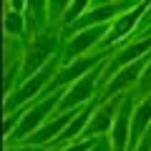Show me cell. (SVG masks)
Masks as SVG:
<instances>
[{"label": "cell", "mask_w": 151, "mask_h": 151, "mask_svg": "<svg viewBox=\"0 0 151 151\" xmlns=\"http://www.w3.org/2000/svg\"><path fill=\"white\" fill-rule=\"evenodd\" d=\"M106 33H108V23L91 25V28H81V30H73L68 38H65L63 48H60V53H63V63L76 60V58H81V55L91 53V50L101 48Z\"/></svg>", "instance_id": "6"}, {"label": "cell", "mask_w": 151, "mask_h": 151, "mask_svg": "<svg viewBox=\"0 0 151 151\" xmlns=\"http://www.w3.org/2000/svg\"><path fill=\"white\" fill-rule=\"evenodd\" d=\"M60 65H63V53L58 50V53H55L53 58L43 65V68L38 70V73H33L30 78L20 81V83H18V86L5 96V106H3V108H5V113L18 111V108L28 106L30 101H35V98H40V96H45V93H50L48 86H50V81L55 78V73H58Z\"/></svg>", "instance_id": "1"}, {"label": "cell", "mask_w": 151, "mask_h": 151, "mask_svg": "<svg viewBox=\"0 0 151 151\" xmlns=\"http://www.w3.org/2000/svg\"><path fill=\"white\" fill-rule=\"evenodd\" d=\"M96 139H98V136H81V139L70 141V144L60 146V149H55V151H88V149H93Z\"/></svg>", "instance_id": "14"}, {"label": "cell", "mask_w": 151, "mask_h": 151, "mask_svg": "<svg viewBox=\"0 0 151 151\" xmlns=\"http://www.w3.org/2000/svg\"><path fill=\"white\" fill-rule=\"evenodd\" d=\"M88 3H91V0H73V3L68 5V10L63 13L60 28H70L76 20H81V18H83V13L88 10Z\"/></svg>", "instance_id": "11"}, {"label": "cell", "mask_w": 151, "mask_h": 151, "mask_svg": "<svg viewBox=\"0 0 151 151\" xmlns=\"http://www.w3.org/2000/svg\"><path fill=\"white\" fill-rule=\"evenodd\" d=\"M134 106H136V96L134 91L126 93L124 103H121L119 113H116V121L111 126V144L113 151H129V139H131V119H134Z\"/></svg>", "instance_id": "9"}, {"label": "cell", "mask_w": 151, "mask_h": 151, "mask_svg": "<svg viewBox=\"0 0 151 151\" xmlns=\"http://www.w3.org/2000/svg\"><path fill=\"white\" fill-rule=\"evenodd\" d=\"M108 58H111V48H96V50H91V53L81 55V58L63 63V65L58 68V73H55V78L50 81L48 91H60V88L70 86L73 81L83 78V76L91 73L98 63H103V60H108Z\"/></svg>", "instance_id": "5"}, {"label": "cell", "mask_w": 151, "mask_h": 151, "mask_svg": "<svg viewBox=\"0 0 151 151\" xmlns=\"http://www.w3.org/2000/svg\"><path fill=\"white\" fill-rule=\"evenodd\" d=\"M129 93V91H126ZM126 93H116V96L106 98V101L96 103V108H93V116L91 121H88L86 126V134L83 136H103V134H111V126L113 121H116V113H119L121 103H124Z\"/></svg>", "instance_id": "8"}, {"label": "cell", "mask_w": 151, "mask_h": 151, "mask_svg": "<svg viewBox=\"0 0 151 151\" xmlns=\"http://www.w3.org/2000/svg\"><path fill=\"white\" fill-rule=\"evenodd\" d=\"M131 151H151V129L141 136V141H139V144H136Z\"/></svg>", "instance_id": "18"}, {"label": "cell", "mask_w": 151, "mask_h": 151, "mask_svg": "<svg viewBox=\"0 0 151 151\" xmlns=\"http://www.w3.org/2000/svg\"><path fill=\"white\" fill-rule=\"evenodd\" d=\"M149 93H151V60L146 63L144 73H141L139 83H136V88H134V96H136V101H139V98H144V96H149Z\"/></svg>", "instance_id": "13"}, {"label": "cell", "mask_w": 151, "mask_h": 151, "mask_svg": "<svg viewBox=\"0 0 151 151\" xmlns=\"http://www.w3.org/2000/svg\"><path fill=\"white\" fill-rule=\"evenodd\" d=\"M149 5H151V0H141L139 5L129 8V10L121 13L116 20L108 23V33H106V38H103L101 48H111L113 50V45H119L121 40L134 38L136 30H139V25H141V18H144L146 10H149Z\"/></svg>", "instance_id": "7"}, {"label": "cell", "mask_w": 151, "mask_h": 151, "mask_svg": "<svg viewBox=\"0 0 151 151\" xmlns=\"http://www.w3.org/2000/svg\"><path fill=\"white\" fill-rule=\"evenodd\" d=\"M88 151H113V144H111V136H108V134L98 136V139H96V144H93V149H88Z\"/></svg>", "instance_id": "15"}, {"label": "cell", "mask_w": 151, "mask_h": 151, "mask_svg": "<svg viewBox=\"0 0 151 151\" xmlns=\"http://www.w3.org/2000/svg\"><path fill=\"white\" fill-rule=\"evenodd\" d=\"M60 96H63V88H60V91H50V93H45V96L30 101L25 106V113H23L20 124L13 129L10 136H5V144H20L23 139H28L30 134H35L50 116H55L58 103H60Z\"/></svg>", "instance_id": "2"}, {"label": "cell", "mask_w": 151, "mask_h": 151, "mask_svg": "<svg viewBox=\"0 0 151 151\" xmlns=\"http://www.w3.org/2000/svg\"><path fill=\"white\" fill-rule=\"evenodd\" d=\"M8 8H10V10H18V13H25L28 0H8Z\"/></svg>", "instance_id": "19"}, {"label": "cell", "mask_w": 151, "mask_h": 151, "mask_svg": "<svg viewBox=\"0 0 151 151\" xmlns=\"http://www.w3.org/2000/svg\"><path fill=\"white\" fill-rule=\"evenodd\" d=\"M5 151H50V149H48V146H33V144H23V146H13V144H8Z\"/></svg>", "instance_id": "17"}, {"label": "cell", "mask_w": 151, "mask_h": 151, "mask_svg": "<svg viewBox=\"0 0 151 151\" xmlns=\"http://www.w3.org/2000/svg\"><path fill=\"white\" fill-rule=\"evenodd\" d=\"M73 0H48V25H60L63 13L68 10V5Z\"/></svg>", "instance_id": "12"}, {"label": "cell", "mask_w": 151, "mask_h": 151, "mask_svg": "<svg viewBox=\"0 0 151 151\" xmlns=\"http://www.w3.org/2000/svg\"><path fill=\"white\" fill-rule=\"evenodd\" d=\"M25 23H28L25 13L10 10V8L5 10V18H3V25H5V33H8V38H20L23 33H25Z\"/></svg>", "instance_id": "10"}, {"label": "cell", "mask_w": 151, "mask_h": 151, "mask_svg": "<svg viewBox=\"0 0 151 151\" xmlns=\"http://www.w3.org/2000/svg\"><path fill=\"white\" fill-rule=\"evenodd\" d=\"M60 50V35L55 33V28H45V30H38L30 38L28 48L23 50V70H20V81L30 78L33 73L43 68L50 58Z\"/></svg>", "instance_id": "3"}, {"label": "cell", "mask_w": 151, "mask_h": 151, "mask_svg": "<svg viewBox=\"0 0 151 151\" xmlns=\"http://www.w3.org/2000/svg\"><path fill=\"white\" fill-rule=\"evenodd\" d=\"M149 33H151V5H149V10H146V15L141 18V25H139V30H136L134 38H139V35H149Z\"/></svg>", "instance_id": "16"}, {"label": "cell", "mask_w": 151, "mask_h": 151, "mask_svg": "<svg viewBox=\"0 0 151 151\" xmlns=\"http://www.w3.org/2000/svg\"><path fill=\"white\" fill-rule=\"evenodd\" d=\"M103 68H106V60L98 63L91 73H86L83 78L73 81L70 86L63 88V96H60V103H58V111H78L81 106L91 103L93 98L98 96V86H101V76H103Z\"/></svg>", "instance_id": "4"}]
</instances>
